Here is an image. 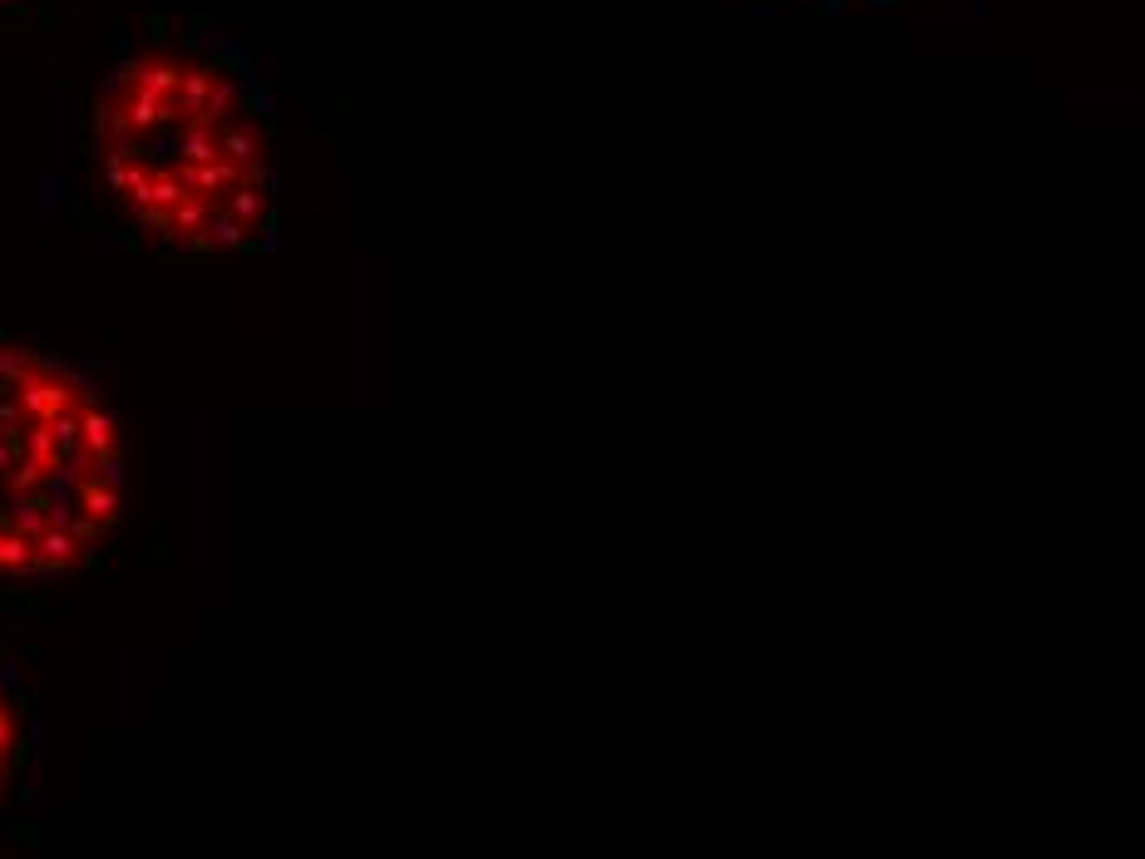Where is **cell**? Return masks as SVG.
Segmentation results:
<instances>
[{
  "label": "cell",
  "instance_id": "4",
  "mask_svg": "<svg viewBox=\"0 0 1145 859\" xmlns=\"http://www.w3.org/2000/svg\"><path fill=\"white\" fill-rule=\"evenodd\" d=\"M0 5H5V0H0Z\"/></svg>",
  "mask_w": 1145,
  "mask_h": 859
},
{
  "label": "cell",
  "instance_id": "1",
  "mask_svg": "<svg viewBox=\"0 0 1145 859\" xmlns=\"http://www.w3.org/2000/svg\"><path fill=\"white\" fill-rule=\"evenodd\" d=\"M90 158L129 228L188 258L272 248L277 154L252 74L223 45L134 50L90 104Z\"/></svg>",
  "mask_w": 1145,
  "mask_h": 859
},
{
  "label": "cell",
  "instance_id": "2",
  "mask_svg": "<svg viewBox=\"0 0 1145 859\" xmlns=\"http://www.w3.org/2000/svg\"><path fill=\"white\" fill-rule=\"evenodd\" d=\"M129 514V445L99 375L50 346L0 342V578L99 559Z\"/></svg>",
  "mask_w": 1145,
  "mask_h": 859
},
{
  "label": "cell",
  "instance_id": "3",
  "mask_svg": "<svg viewBox=\"0 0 1145 859\" xmlns=\"http://www.w3.org/2000/svg\"><path fill=\"white\" fill-rule=\"evenodd\" d=\"M21 766H25V716H21L15 692L5 687V677H0V806H5V796H11Z\"/></svg>",
  "mask_w": 1145,
  "mask_h": 859
}]
</instances>
